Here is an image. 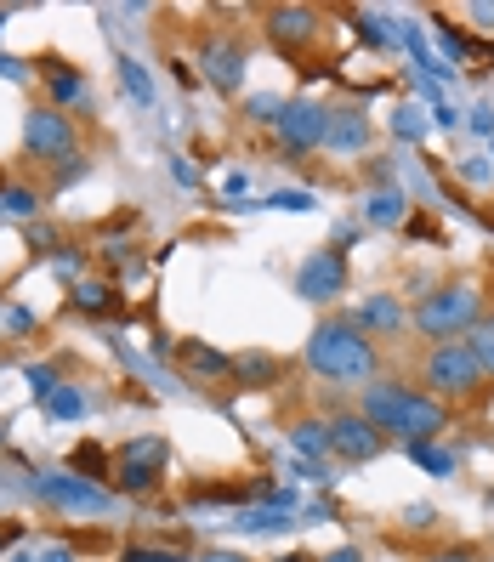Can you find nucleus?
<instances>
[{"mask_svg": "<svg viewBox=\"0 0 494 562\" xmlns=\"http://www.w3.org/2000/svg\"><path fill=\"white\" fill-rule=\"evenodd\" d=\"M404 398H409V387H398V381H370L364 398H358V415H364L375 432H398V426H404Z\"/></svg>", "mask_w": 494, "mask_h": 562, "instance_id": "nucleus-10", "label": "nucleus"}, {"mask_svg": "<svg viewBox=\"0 0 494 562\" xmlns=\"http://www.w3.org/2000/svg\"><path fill=\"white\" fill-rule=\"evenodd\" d=\"M472 18L483 23V29H494V6H472Z\"/></svg>", "mask_w": 494, "mask_h": 562, "instance_id": "nucleus-46", "label": "nucleus"}, {"mask_svg": "<svg viewBox=\"0 0 494 562\" xmlns=\"http://www.w3.org/2000/svg\"><path fill=\"white\" fill-rule=\"evenodd\" d=\"M35 562H74V551H69V545H40Z\"/></svg>", "mask_w": 494, "mask_h": 562, "instance_id": "nucleus-38", "label": "nucleus"}, {"mask_svg": "<svg viewBox=\"0 0 494 562\" xmlns=\"http://www.w3.org/2000/svg\"><path fill=\"white\" fill-rule=\"evenodd\" d=\"M0 29H6V12H0Z\"/></svg>", "mask_w": 494, "mask_h": 562, "instance_id": "nucleus-49", "label": "nucleus"}, {"mask_svg": "<svg viewBox=\"0 0 494 562\" xmlns=\"http://www.w3.org/2000/svg\"><path fill=\"white\" fill-rule=\"evenodd\" d=\"M23 74H29V63H18V57L0 52V80H23Z\"/></svg>", "mask_w": 494, "mask_h": 562, "instance_id": "nucleus-39", "label": "nucleus"}, {"mask_svg": "<svg viewBox=\"0 0 494 562\" xmlns=\"http://www.w3.org/2000/svg\"><path fill=\"white\" fill-rule=\"evenodd\" d=\"M324 562H364V557H358V545H341V551H330Z\"/></svg>", "mask_w": 494, "mask_h": 562, "instance_id": "nucleus-45", "label": "nucleus"}, {"mask_svg": "<svg viewBox=\"0 0 494 562\" xmlns=\"http://www.w3.org/2000/svg\"><path fill=\"white\" fill-rule=\"evenodd\" d=\"M120 562H188L182 551H171V545H125Z\"/></svg>", "mask_w": 494, "mask_h": 562, "instance_id": "nucleus-33", "label": "nucleus"}, {"mask_svg": "<svg viewBox=\"0 0 494 562\" xmlns=\"http://www.w3.org/2000/svg\"><path fill=\"white\" fill-rule=\"evenodd\" d=\"M387 449V432H375L364 415H341V421H330V455H341L347 466H364V460H375Z\"/></svg>", "mask_w": 494, "mask_h": 562, "instance_id": "nucleus-9", "label": "nucleus"}, {"mask_svg": "<svg viewBox=\"0 0 494 562\" xmlns=\"http://www.w3.org/2000/svg\"><path fill=\"white\" fill-rule=\"evenodd\" d=\"M438 432H449V404L426 398V392H409V398H404V426H398V438H404V443H432Z\"/></svg>", "mask_w": 494, "mask_h": 562, "instance_id": "nucleus-11", "label": "nucleus"}, {"mask_svg": "<svg viewBox=\"0 0 494 562\" xmlns=\"http://www.w3.org/2000/svg\"><path fill=\"white\" fill-rule=\"evenodd\" d=\"M472 131H494V108H489V103L472 108Z\"/></svg>", "mask_w": 494, "mask_h": 562, "instance_id": "nucleus-41", "label": "nucleus"}, {"mask_svg": "<svg viewBox=\"0 0 494 562\" xmlns=\"http://www.w3.org/2000/svg\"><path fill=\"white\" fill-rule=\"evenodd\" d=\"M296 296H307V301L347 296V256H341V250H313V256L296 267Z\"/></svg>", "mask_w": 494, "mask_h": 562, "instance_id": "nucleus-6", "label": "nucleus"}, {"mask_svg": "<svg viewBox=\"0 0 494 562\" xmlns=\"http://www.w3.org/2000/svg\"><path fill=\"white\" fill-rule=\"evenodd\" d=\"M483 318V296H477L472 284H449V290H432V296L415 307V330L443 347V341H455L460 330L472 335V324Z\"/></svg>", "mask_w": 494, "mask_h": 562, "instance_id": "nucleus-2", "label": "nucleus"}, {"mask_svg": "<svg viewBox=\"0 0 494 562\" xmlns=\"http://www.w3.org/2000/svg\"><path fill=\"white\" fill-rule=\"evenodd\" d=\"M353 318L364 335H404V301L398 296H370Z\"/></svg>", "mask_w": 494, "mask_h": 562, "instance_id": "nucleus-16", "label": "nucleus"}, {"mask_svg": "<svg viewBox=\"0 0 494 562\" xmlns=\"http://www.w3.org/2000/svg\"><path fill=\"white\" fill-rule=\"evenodd\" d=\"M353 35L364 40V46H375V52H387L392 46V29H387L381 12H353Z\"/></svg>", "mask_w": 494, "mask_h": 562, "instance_id": "nucleus-22", "label": "nucleus"}, {"mask_svg": "<svg viewBox=\"0 0 494 562\" xmlns=\"http://www.w3.org/2000/svg\"><path fill=\"white\" fill-rule=\"evenodd\" d=\"M262 205H267V211H313V194H296V188H284V194H267Z\"/></svg>", "mask_w": 494, "mask_h": 562, "instance_id": "nucleus-34", "label": "nucleus"}, {"mask_svg": "<svg viewBox=\"0 0 494 562\" xmlns=\"http://www.w3.org/2000/svg\"><path fill=\"white\" fill-rule=\"evenodd\" d=\"M171 176H177L182 188H194V182H199V171L188 165V159H171Z\"/></svg>", "mask_w": 494, "mask_h": 562, "instance_id": "nucleus-40", "label": "nucleus"}, {"mask_svg": "<svg viewBox=\"0 0 494 562\" xmlns=\"http://www.w3.org/2000/svg\"><path fill=\"white\" fill-rule=\"evenodd\" d=\"M438 46H443V57H466V52H472V40H466V29H449V23L438 29Z\"/></svg>", "mask_w": 494, "mask_h": 562, "instance_id": "nucleus-36", "label": "nucleus"}, {"mask_svg": "<svg viewBox=\"0 0 494 562\" xmlns=\"http://www.w3.org/2000/svg\"><path fill=\"white\" fill-rule=\"evenodd\" d=\"M364 216H370L375 228H392V222H404V194H370Z\"/></svg>", "mask_w": 494, "mask_h": 562, "instance_id": "nucleus-26", "label": "nucleus"}, {"mask_svg": "<svg viewBox=\"0 0 494 562\" xmlns=\"http://www.w3.org/2000/svg\"><path fill=\"white\" fill-rule=\"evenodd\" d=\"M460 176H466V182H489V165H483V159H466V165H460Z\"/></svg>", "mask_w": 494, "mask_h": 562, "instance_id": "nucleus-43", "label": "nucleus"}, {"mask_svg": "<svg viewBox=\"0 0 494 562\" xmlns=\"http://www.w3.org/2000/svg\"><path fill=\"white\" fill-rule=\"evenodd\" d=\"M69 307L74 313H86V318H108L114 307H120V296H114V284H103V279H80L69 290Z\"/></svg>", "mask_w": 494, "mask_h": 562, "instance_id": "nucleus-18", "label": "nucleus"}, {"mask_svg": "<svg viewBox=\"0 0 494 562\" xmlns=\"http://www.w3.org/2000/svg\"><path fill=\"white\" fill-rule=\"evenodd\" d=\"M228 528H239V534H262V528H290V511H279V506H245Z\"/></svg>", "mask_w": 494, "mask_h": 562, "instance_id": "nucleus-20", "label": "nucleus"}, {"mask_svg": "<svg viewBox=\"0 0 494 562\" xmlns=\"http://www.w3.org/2000/svg\"><path fill=\"white\" fill-rule=\"evenodd\" d=\"M120 80H125V91H131V97H137L142 108L154 103V86H148V69H142L137 57H120Z\"/></svg>", "mask_w": 494, "mask_h": 562, "instance_id": "nucleus-28", "label": "nucleus"}, {"mask_svg": "<svg viewBox=\"0 0 494 562\" xmlns=\"http://www.w3.org/2000/svg\"><path fill=\"white\" fill-rule=\"evenodd\" d=\"M0 205H6L12 216H35L40 211V194H35V188H23V182H6V176H0Z\"/></svg>", "mask_w": 494, "mask_h": 562, "instance_id": "nucleus-24", "label": "nucleus"}, {"mask_svg": "<svg viewBox=\"0 0 494 562\" xmlns=\"http://www.w3.org/2000/svg\"><path fill=\"white\" fill-rule=\"evenodd\" d=\"M392 131H398L404 142H421L426 137V125H421V114H415V108H398V114H392Z\"/></svg>", "mask_w": 494, "mask_h": 562, "instance_id": "nucleus-35", "label": "nucleus"}, {"mask_svg": "<svg viewBox=\"0 0 494 562\" xmlns=\"http://www.w3.org/2000/svg\"><path fill=\"white\" fill-rule=\"evenodd\" d=\"M199 69H205V80L216 91H239V80H245V46L239 40H211L205 57H199Z\"/></svg>", "mask_w": 494, "mask_h": 562, "instance_id": "nucleus-13", "label": "nucleus"}, {"mask_svg": "<svg viewBox=\"0 0 494 562\" xmlns=\"http://www.w3.org/2000/svg\"><path fill=\"white\" fill-rule=\"evenodd\" d=\"M404 523H409V528H432V506H409Z\"/></svg>", "mask_w": 494, "mask_h": 562, "instance_id": "nucleus-42", "label": "nucleus"}, {"mask_svg": "<svg viewBox=\"0 0 494 562\" xmlns=\"http://www.w3.org/2000/svg\"><path fill=\"white\" fill-rule=\"evenodd\" d=\"M23 148L40 159H74V125L57 108H35L23 114Z\"/></svg>", "mask_w": 494, "mask_h": 562, "instance_id": "nucleus-8", "label": "nucleus"}, {"mask_svg": "<svg viewBox=\"0 0 494 562\" xmlns=\"http://www.w3.org/2000/svg\"><path fill=\"white\" fill-rule=\"evenodd\" d=\"M466 347H472V358L483 364V375H494V313H483L472 324V335H466Z\"/></svg>", "mask_w": 494, "mask_h": 562, "instance_id": "nucleus-21", "label": "nucleus"}, {"mask_svg": "<svg viewBox=\"0 0 494 562\" xmlns=\"http://www.w3.org/2000/svg\"><path fill=\"white\" fill-rule=\"evenodd\" d=\"M404 455L421 460L432 477H455V455H449V449H432V443H404Z\"/></svg>", "mask_w": 494, "mask_h": 562, "instance_id": "nucleus-23", "label": "nucleus"}, {"mask_svg": "<svg viewBox=\"0 0 494 562\" xmlns=\"http://www.w3.org/2000/svg\"><path fill=\"white\" fill-rule=\"evenodd\" d=\"M165 460H171V443L165 438H131L114 455V494H154L159 477H165Z\"/></svg>", "mask_w": 494, "mask_h": 562, "instance_id": "nucleus-4", "label": "nucleus"}, {"mask_svg": "<svg viewBox=\"0 0 494 562\" xmlns=\"http://www.w3.org/2000/svg\"><path fill=\"white\" fill-rule=\"evenodd\" d=\"M46 415H57V421H74V415H86V398H80V387H57L52 404H46Z\"/></svg>", "mask_w": 494, "mask_h": 562, "instance_id": "nucleus-30", "label": "nucleus"}, {"mask_svg": "<svg viewBox=\"0 0 494 562\" xmlns=\"http://www.w3.org/2000/svg\"><path fill=\"white\" fill-rule=\"evenodd\" d=\"M199 506H245V500H256V489H239V483H211V489L194 494Z\"/></svg>", "mask_w": 494, "mask_h": 562, "instance_id": "nucleus-27", "label": "nucleus"}, {"mask_svg": "<svg viewBox=\"0 0 494 562\" xmlns=\"http://www.w3.org/2000/svg\"><path fill=\"white\" fill-rule=\"evenodd\" d=\"M233 387H245V392H256V387H273L279 381V358L273 352H262V347H250V352H239L233 358Z\"/></svg>", "mask_w": 494, "mask_h": 562, "instance_id": "nucleus-17", "label": "nucleus"}, {"mask_svg": "<svg viewBox=\"0 0 494 562\" xmlns=\"http://www.w3.org/2000/svg\"><path fill=\"white\" fill-rule=\"evenodd\" d=\"M177 369H188L194 381H222V375L233 369V358L228 352H216L211 341H194V335H188V341H177Z\"/></svg>", "mask_w": 494, "mask_h": 562, "instance_id": "nucleus-14", "label": "nucleus"}, {"mask_svg": "<svg viewBox=\"0 0 494 562\" xmlns=\"http://www.w3.org/2000/svg\"><path fill=\"white\" fill-rule=\"evenodd\" d=\"M426 392H432V398H477V387H483V381H489V375H483V364H477L472 358V347H466V341H443V347H432L426 352Z\"/></svg>", "mask_w": 494, "mask_h": 562, "instance_id": "nucleus-3", "label": "nucleus"}, {"mask_svg": "<svg viewBox=\"0 0 494 562\" xmlns=\"http://www.w3.org/2000/svg\"><path fill=\"white\" fill-rule=\"evenodd\" d=\"M205 562H245V557H233V551H205Z\"/></svg>", "mask_w": 494, "mask_h": 562, "instance_id": "nucleus-47", "label": "nucleus"}, {"mask_svg": "<svg viewBox=\"0 0 494 562\" xmlns=\"http://www.w3.org/2000/svg\"><path fill=\"white\" fill-rule=\"evenodd\" d=\"M279 562H313V557H301V551H284V557Z\"/></svg>", "mask_w": 494, "mask_h": 562, "instance_id": "nucleus-48", "label": "nucleus"}, {"mask_svg": "<svg viewBox=\"0 0 494 562\" xmlns=\"http://www.w3.org/2000/svg\"><path fill=\"white\" fill-rule=\"evenodd\" d=\"M290 443H296L301 455H330V426L324 421H301L296 432H290Z\"/></svg>", "mask_w": 494, "mask_h": 562, "instance_id": "nucleus-25", "label": "nucleus"}, {"mask_svg": "<svg viewBox=\"0 0 494 562\" xmlns=\"http://www.w3.org/2000/svg\"><path fill=\"white\" fill-rule=\"evenodd\" d=\"M23 540V523H0V551H12Z\"/></svg>", "mask_w": 494, "mask_h": 562, "instance_id": "nucleus-44", "label": "nucleus"}, {"mask_svg": "<svg viewBox=\"0 0 494 562\" xmlns=\"http://www.w3.org/2000/svg\"><path fill=\"white\" fill-rule=\"evenodd\" d=\"M267 35L279 40L284 52H301L318 40V12L313 6H267Z\"/></svg>", "mask_w": 494, "mask_h": 562, "instance_id": "nucleus-12", "label": "nucleus"}, {"mask_svg": "<svg viewBox=\"0 0 494 562\" xmlns=\"http://www.w3.org/2000/svg\"><path fill=\"white\" fill-rule=\"evenodd\" d=\"M35 494L57 511H74V517H103V511L114 506V494L97 489V483H86V477H74V472H40Z\"/></svg>", "mask_w": 494, "mask_h": 562, "instance_id": "nucleus-5", "label": "nucleus"}, {"mask_svg": "<svg viewBox=\"0 0 494 562\" xmlns=\"http://www.w3.org/2000/svg\"><path fill=\"white\" fill-rule=\"evenodd\" d=\"M23 381H29V392H35V404H52V392L63 387V381H57V369H46V364H29V369H23Z\"/></svg>", "mask_w": 494, "mask_h": 562, "instance_id": "nucleus-29", "label": "nucleus"}, {"mask_svg": "<svg viewBox=\"0 0 494 562\" xmlns=\"http://www.w3.org/2000/svg\"><path fill=\"white\" fill-rule=\"evenodd\" d=\"M29 245H35V250H52V256H57V228H29Z\"/></svg>", "mask_w": 494, "mask_h": 562, "instance_id": "nucleus-37", "label": "nucleus"}, {"mask_svg": "<svg viewBox=\"0 0 494 562\" xmlns=\"http://www.w3.org/2000/svg\"><path fill=\"white\" fill-rule=\"evenodd\" d=\"M273 131H279V142L290 148V154H313L318 142H324V131H330V108L296 97V103H284V114H279Z\"/></svg>", "mask_w": 494, "mask_h": 562, "instance_id": "nucleus-7", "label": "nucleus"}, {"mask_svg": "<svg viewBox=\"0 0 494 562\" xmlns=\"http://www.w3.org/2000/svg\"><path fill=\"white\" fill-rule=\"evenodd\" d=\"M69 472L74 477H86V483H114V460H108L103 443H74V455H69Z\"/></svg>", "mask_w": 494, "mask_h": 562, "instance_id": "nucleus-19", "label": "nucleus"}, {"mask_svg": "<svg viewBox=\"0 0 494 562\" xmlns=\"http://www.w3.org/2000/svg\"><path fill=\"white\" fill-rule=\"evenodd\" d=\"M245 114H250L256 125H279V114H284V97H267V91H256V97L245 103Z\"/></svg>", "mask_w": 494, "mask_h": 562, "instance_id": "nucleus-32", "label": "nucleus"}, {"mask_svg": "<svg viewBox=\"0 0 494 562\" xmlns=\"http://www.w3.org/2000/svg\"><path fill=\"white\" fill-rule=\"evenodd\" d=\"M370 142V120L358 114V108H330V131H324V148H336V154H358Z\"/></svg>", "mask_w": 494, "mask_h": 562, "instance_id": "nucleus-15", "label": "nucleus"}, {"mask_svg": "<svg viewBox=\"0 0 494 562\" xmlns=\"http://www.w3.org/2000/svg\"><path fill=\"white\" fill-rule=\"evenodd\" d=\"M307 369L324 381H370L375 375V341L358 330V318H324L307 341Z\"/></svg>", "mask_w": 494, "mask_h": 562, "instance_id": "nucleus-1", "label": "nucleus"}, {"mask_svg": "<svg viewBox=\"0 0 494 562\" xmlns=\"http://www.w3.org/2000/svg\"><path fill=\"white\" fill-rule=\"evenodd\" d=\"M46 80H52V97H57V103H74V97H86V80H80L74 69H52Z\"/></svg>", "mask_w": 494, "mask_h": 562, "instance_id": "nucleus-31", "label": "nucleus"}]
</instances>
